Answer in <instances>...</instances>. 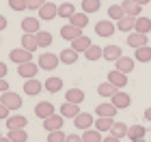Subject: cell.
<instances>
[{
    "instance_id": "11a10c76",
    "label": "cell",
    "mask_w": 151,
    "mask_h": 142,
    "mask_svg": "<svg viewBox=\"0 0 151 142\" xmlns=\"http://www.w3.org/2000/svg\"><path fill=\"white\" fill-rule=\"evenodd\" d=\"M134 142H145V138H140V140H134Z\"/></svg>"
},
{
    "instance_id": "7dc6e473",
    "label": "cell",
    "mask_w": 151,
    "mask_h": 142,
    "mask_svg": "<svg viewBox=\"0 0 151 142\" xmlns=\"http://www.w3.org/2000/svg\"><path fill=\"white\" fill-rule=\"evenodd\" d=\"M4 91H11L9 88V82H6L4 78H0V93H4Z\"/></svg>"
},
{
    "instance_id": "9c48e42d",
    "label": "cell",
    "mask_w": 151,
    "mask_h": 142,
    "mask_svg": "<svg viewBox=\"0 0 151 142\" xmlns=\"http://www.w3.org/2000/svg\"><path fill=\"white\" fill-rule=\"evenodd\" d=\"M127 45L129 47H142V45H147V35L145 32H136V30H132L127 35Z\"/></svg>"
},
{
    "instance_id": "d6986e66",
    "label": "cell",
    "mask_w": 151,
    "mask_h": 142,
    "mask_svg": "<svg viewBox=\"0 0 151 142\" xmlns=\"http://www.w3.org/2000/svg\"><path fill=\"white\" fill-rule=\"evenodd\" d=\"M91 45H93V41H91L88 37H84V35H80L78 39H73V41H71V47H73L78 54H80V52H86Z\"/></svg>"
},
{
    "instance_id": "f6af8a7d",
    "label": "cell",
    "mask_w": 151,
    "mask_h": 142,
    "mask_svg": "<svg viewBox=\"0 0 151 142\" xmlns=\"http://www.w3.org/2000/svg\"><path fill=\"white\" fill-rule=\"evenodd\" d=\"M9 112H11V110L2 103V101H0V121H2V118H9Z\"/></svg>"
},
{
    "instance_id": "1f68e13d",
    "label": "cell",
    "mask_w": 151,
    "mask_h": 142,
    "mask_svg": "<svg viewBox=\"0 0 151 142\" xmlns=\"http://www.w3.org/2000/svg\"><path fill=\"white\" fill-rule=\"evenodd\" d=\"M58 58H60V63H65V65H73L76 60H78V52H76L73 47H69V50H63V52H60Z\"/></svg>"
},
{
    "instance_id": "ac0fdd59",
    "label": "cell",
    "mask_w": 151,
    "mask_h": 142,
    "mask_svg": "<svg viewBox=\"0 0 151 142\" xmlns=\"http://www.w3.org/2000/svg\"><path fill=\"white\" fill-rule=\"evenodd\" d=\"M134 24H136V17L134 15H123L119 22H116V28L121 32H132L134 30Z\"/></svg>"
},
{
    "instance_id": "5b68a950",
    "label": "cell",
    "mask_w": 151,
    "mask_h": 142,
    "mask_svg": "<svg viewBox=\"0 0 151 142\" xmlns=\"http://www.w3.org/2000/svg\"><path fill=\"white\" fill-rule=\"evenodd\" d=\"M41 69L39 65H35L32 60H28V63H22V65H17V73L22 76L24 80H28V78H37V71Z\"/></svg>"
},
{
    "instance_id": "c3c4849f",
    "label": "cell",
    "mask_w": 151,
    "mask_h": 142,
    "mask_svg": "<svg viewBox=\"0 0 151 142\" xmlns=\"http://www.w3.org/2000/svg\"><path fill=\"white\" fill-rule=\"evenodd\" d=\"M101 142H121V138H116V136H112V133H110V136H106Z\"/></svg>"
},
{
    "instance_id": "bcb514c9",
    "label": "cell",
    "mask_w": 151,
    "mask_h": 142,
    "mask_svg": "<svg viewBox=\"0 0 151 142\" xmlns=\"http://www.w3.org/2000/svg\"><path fill=\"white\" fill-rule=\"evenodd\" d=\"M65 142H82V136H76V133H67Z\"/></svg>"
},
{
    "instance_id": "83f0119b",
    "label": "cell",
    "mask_w": 151,
    "mask_h": 142,
    "mask_svg": "<svg viewBox=\"0 0 151 142\" xmlns=\"http://www.w3.org/2000/svg\"><path fill=\"white\" fill-rule=\"evenodd\" d=\"M22 30L24 32H39V19L37 17H24L22 19Z\"/></svg>"
},
{
    "instance_id": "2e32d148",
    "label": "cell",
    "mask_w": 151,
    "mask_h": 142,
    "mask_svg": "<svg viewBox=\"0 0 151 142\" xmlns=\"http://www.w3.org/2000/svg\"><path fill=\"white\" fill-rule=\"evenodd\" d=\"M121 56H123L121 47H119V45H114V43L106 45V47H104V54H101V58L110 60V63H114V60H116V58H121Z\"/></svg>"
},
{
    "instance_id": "f907efd6",
    "label": "cell",
    "mask_w": 151,
    "mask_h": 142,
    "mask_svg": "<svg viewBox=\"0 0 151 142\" xmlns=\"http://www.w3.org/2000/svg\"><path fill=\"white\" fill-rule=\"evenodd\" d=\"M6 71H9V69H6V65H4V63H0V78H4V76H6Z\"/></svg>"
},
{
    "instance_id": "277c9868",
    "label": "cell",
    "mask_w": 151,
    "mask_h": 142,
    "mask_svg": "<svg viewBox=\"0 0 151 142\" xmlns=\"http://www.w3.org/2000/svg\"><path fill=\"white\" fill-rule=\"evenodd\" d=\"M63 123H65V116H63V114H50L47 118H43V129H45V131L63 129Z\"/></svg>"
},
{
    "instance_id": "3957f363",
    "label": "cell",
    "mask_w": 151,
    "mask_h": 142,
    "mask_svg": "<svg viewBox=\"0 0 151 142\" xmlns=\"http://www.w3.org/2000/svg\"><path fill=\"white\" fill-rule=\"evenodd\" d=\"M54 17H58V4H54V2H45L39 6V19H45V22H50V19Z\"/></svg>"
},
{
    "instance_id": "8d00e7d4",
    "label": "cell",
    "mask_w": 151,
    "mask_h": 142,
    "mask_svg": "<svg viewBox=\"0 0 151 142\" xmlns=\"http://www.w3.org/2000/svg\"><path fill=\"white\" fill-rule=\"evenodd\" d=\"M99 129H84V133H82V142H101L104 138L99 136Z\"/></svg>"
},
{
    "instance_id": "9f6ffc18",
    "label": "cell",
    "mask_w": 151,
    "mask_h": 142,
    "mask_svg": "<svg viewBox=\"0 0 151 142\" xmlns=\"http://www.w3.org/2000/svg\"><path fill=\"white\" fill-rule=\"evenodd\" d=\"M0 41H2V39H0Z\"/></svg>"
},
{
    "instance_id": "603a6c76",
    "label": "cell",
    "mask_w": 151,
    "mask_h": 142,
    "mask_svg": "<svg viewBox=\"0 0 151 142\" xmlns=\"http://www.w3.org/2000/svg\"><path fill=\"white\" fill-rule=\"evenodd\" d=\"M69 24H73V26H78V28H82V30H84L86 26H88V13H84V11H82V13H78V11H76L73 15L69 17Z\"/></svg>"
},
{
    "instance_id": "7402d4cb",
    "label": "cell",
    "mask_w": 151,
    "mask_h": 142,
    "mask_svg": "<svg viewBox=\"0 0 151 142\" xmlns=\"http://www.w3.org/2000/svg\"><path fill=\"white\" fill-rule=\"evenodd\" d=\"M60 114H63L65 118H76L80 114L78 110V103H71V101H65L63 106H60Z\"/></svg>"
},
{
    "instance_id": "6da1fadb",
    "label": "cell",
    "mask_w": 151,
    "mask_h": 142,
    "mask_svg": "<svg viewBox=\"0 0 151 142\" xmlns=\"http://www.w3.org/2000/svg\"><path fill=\"white\" fill-rule=\"evenodd\" d=\"M58 63H60V58L56 56V54L45 52V54H41V56H39V63H37V65H39L43 71H54V69L58 67Z\"/></svg>"
},
{
    "instance_id": "52a82bcc",
    "label": "cell",
    "mask_w": 151,
    "mask_h": 142,
    "mask_svg": "<svg viewBox=\"0 0 151 142\" xmlns=\"http://www.w3.org/2000/svg\"><path fill=\"white\" fill-rule=\"evenodd\" d=\"M108 82L114 84L116 88H123V86L129 84V82H127V73H123V71H119V69H112L110 73H108Z\"/></svg>"
},
{
    "instance_id": "f1b7e54d",
    "label": "cell",
    "mask_w": 151,
    "mask_h": 142,
    "mask_svg": "<svg viewBox=\"0 0 151 142\" xmlns=\"http://www.w3.org/2000/svg\"><path fill=\"white\" fill-rule=\"evenodd\" d=\"M134 30L136 32H151V19L149 17H142V15H138L136 17V24H134Z\"/></svg>"
},
{
    "instance_id": "ee69618b",
    "label": "cell",
    "mask_w": 151,
    "mask_h": 142,
    "mask_svg": "<svg viewBox=\"0 0 151 142\" xmlns=\"http://www.w3.org/2000/svg\"><path fill=\"white\" fill-rule=\"evenodd\" d=\"M26 2H28V9L30 11H39V6L45 2V0H26Z\"/></svg>"
},
{
    "instance_id": "7c38bea8",
    "label": "cell",
    "mask_w": 151,
    "mask_h": 142,
    "mask_svg": "<svg viewBox=\"0 0 151 142\" xmlns=\"http://www.w3.org/2000/svg\"><path fill=\"white\" fill-rule=\"evenodd\" d=\"M110 101L116 106V110H125V108L132 103V99H129V95L127 93H121V91H116L112 97H110Z\"/></svg>"
},
{
    "instance_id": "e575fe53",
    "label": "cell",
    "mask_w": 151,
    "mask_h": 142,
    "mask_svg": "<svg viewBox=\"0 0 151 142\" xmlns=\"http://www.w3.org/2000/svg\"><path fill=\"white\" fill-rule=\"evenodd\" d=\"M101 54H104V47H99V45H91V47H88V50L84 52V58L93 63V60H99V58H101Z\"/></svg>"
},
{
    "instance_id": "60d3db41",
    "label": "cell",
    "mask_w": 151,
    "mask_h": 142,
    "mask_svg": "<svg viewBox=\"0 0 151 142\" xmlns=\"http://www.w3.org/2000/svg\"><path fill=\"white\" fill-rule=\"evenodd\" d=\"M108 15H110V19H116V22H119V19L125 15V11H123L121 4H112L110 9H108Z\"/></svg>"
},
{
    "instance_id": "836d02e7",
    "label": "cell",
    "mask_w": 151,
    "mask_h": 142,
    "mask_svg": "<svg viewBox=\"0 0 151 142\" xmlns=\"http://www.w3.org/2000/svg\"><path fill=\"white\" fill-rule=\"evenodd\" d=\"M97 93H99V97L110 99L112 95L116 93V86H114V84H110V82H104V84H99V86H97Z\"/></svg>"
},
{
    "instance_id": "d590c367",
    "label": "cell",
    "mask_w": 151,
    "mask_h": 142,
    "mask_svg": "<svg viewBox=\"0 0 151 142\" xmlns=\"http://www.w3.org/2000/svg\"><path fill=\"white\" fill-rule=\"evenodd\" d=\"M73 13H76V6H73L71 2H63V4H58V17L69 19Z\"/></svg>"
},
{
    "instance_id": "5bb4252c",
    "label": "cell",
    "mask_w": 151,
    "mask_h": 142,
    "mask_svg": "<svg viewBox=\"0 0 151 142\" xmlns=\"http://www.w3.org/2000/svg\"><path fill=\"white\" fill-rule=\"evenodd\" d=\"M35 114L39 118H47L50 114H54V103L52 101H39L35 106Z\"/></svg>"
},
{
    "instance_id": "7bdbcfd3",
    "label": "cell",
    "mask_w": 151,
    "mask_h": 142,
    "mask_svg": "<svg viewBox=\"0 0 151 142\" xmlns=\"http://www.w3.org/2000/svg\"><path fill=\"white\" fill-rule=\"evenodd\" d=\"M9 6L13 11H26L28 9V2L26 0H9Z\"/></svg>"
},
{
    "instance_id": "74e56055",
    "label": "cell",
    "mask_w": 151,
    "mask_h": 142,
    "mask_svg": "<svg viewBox=\"0 0 151 142\" xmlns=\"http://www.w3.org/2000/svg\"><path fill=\"white\" fill-rule=\"evenodd\" d=\"M99 6H101V0H82V11L88 13V15L99 11Z\"/></svg>"
},
{
    "instance_id": "d6a6232c",
    "label": "cell",
    "mask_w": 151,
    "mask_h": 142,
    "mask_svg": "<svg viewBox=\"0 0 151 142\" xmlns=\"http://www.w3.org/2000/svg\"><path fill=\"white\" fill-rule=\"evenodd\" d=\"M6 138H9L11 142H26V140H28V133H26V127H24V129H9V133H6Z\"/></svg>"
},
{
    "instance_id": "ffe728a7",
    "label": "cell",
    "mask_w": 151,
    "mask_h": 142,
    "mask_svg": "<svg viewBox=\"0 0 151 142\" xmlns=\"http://www.w3.org/2000/svg\"><path fill=\"white\" fill-rule=\"evenodd\" d=\"M26 125H28V118H26V116H19V114L6 118V127H9V129H24Z\"/></svg>"
},
{
    "instance_id": "d4e9b609",
    "label": "cell",
    "mask_w": 151,
    "mask_h": 142,
    "mask_svg": "<svg viewBox=\"0 0 151 142\" xmlns=\"http://www.w3.org/2000/svg\"><path fill=\"white\" fill-rule=\"evenodd\" d=\"M43 88H45L47 93H58L60 88H63V80L56 78V76H54V78H47L45 82H43Z\"/></svg>"
},
{
    "instance_id": "4316f807",
    "label": "cell",
    "mask_w": 151,
    "mask_h": 142,
    "mask_svg": "<svg viewBox=\"0 0 151 142\" xmlns=\"http://www.w3.org/2000/svg\"><path fill=\"white\" fill-rule=\"evenodd\" d=\"M65 101H71V103H82L84 101V91L80 88H69L65 93Z\"/></svg>"
},
{
    "instance_id": "681fc988",
    "label": "cell",
    "mask_w": 151,
    "mask_h": 142,
    "mask_svg": "<svg viewBox=\"0 0 151 142\" xmlns=\"http://www.w3.org/2000/svg\"><path fill=\"white\" fill-rule=\"evenodd\" d=\"M6 24H9V22H6V17H4V15H0V32L6 28Z\"/></svg>"
},
{
    "instance_id": "f35d334b",
    "label": "cell",
    "mask_w": 151,
    "mask_h": 142,
    "mask_svg": "<svg viewBox=\"0 0 151 142\" xmlns=\"http://www.w3.org/2000/svg\"><path fill=\"white\" fill-rule=\"evenodd\" d=\"M35 35H37V43H39V47H50V45H52V35H50V32L39 30V32H35Z\"/></svg>"
},
{
    "instance_id": "e0dca14e",
    "label": "cell",
    "mask_w": 151,
    "mask_h": 142,
    "mask_svg": "<svg viewBox=\"0 0 151 142\" xmlns=\"http://www.w3.org/2000/svg\"><path fill=\"white\" fill-rule=\"evenodd\" d=\"M95 112H97V116H112L116 114V106L112 103V101H104V103H99L97 108H95Z\"/></svg>"
},
{
    "instance_id": "30bf717a",
    "label": "cell",
    "mask_w": 151,
    "mask_h": 142,
    "mask_svg": "<svg viewBox=\"0 0 151 142\" xmlns=\"http://www.w3.org/2000/svg\"><path fill=\"white\" fill-rule=\"evenodd\" d=\"M41 91H43V82H39L37 78H28L24 84V93L30 95V97H35V95H39Z\"/></svg>"
},
{
    "instance_id": "9a60e30c",
    "label": "cell",
    "mask_w": 151,
    "mask_h": 142,
    "mask_svg": "<svg viewBox=\"0 0 151 142\" xmlns=\"http://www.w3.org/2000/svg\"><path fill=\"white\" fill-rule=\"evenodd\" d=\"M22 47H24V50H28V52L39 50V43H37V35H35V32H24V35H22Z\"/></svg>"
},
{
    "instance_id": "cb8c5ba5",
    "label": "cell",
    "mask_w": 151,
    "mask_h": 142,
    "mask_svg": "<svg viewBox=\"0 0 151 142\" xmlns=\"http://www.w3.org/2000/svg\"><path fill=\"white\" fill-rule=\"evenodd\" d=\"M121 6H123V11H125V15H134V17L142 15V13H140L142 6H140L138 2H134V0H125V2H123Z\"/></svg>"
},
{
    "instance_id": "ab89813d",
    "label": "cell",
    "mask_w": 151,
    "mask_h": 142,
    "mask_svg": "<svg viewBox=\"0 0 151 142\" xmlns=\"http://www.w3.org/2000/svg\"><path fill=\"white\" fill-rule=\"evenodd\" d=\"M110 133H112V136H116V138H125V136H127V125H125V123H114V125L110 127Z\"/></svg>"
},
{
    "instance_id": "f5cc1de1",
    "label": "cell",
    "mask_w": 151,
    "mask_h": 142,
    "mask_svg": "<svg viewBox=\"0 0 151 142\" xmlns=\"http://www.w3.org/2000/svg\"><path fill=\"white\" fill-rule=\"evenodd\" d=\"M134 2H138V4L142 6V4H149V2H151V0H134Z\"/></svg>"
},
{
    "instance_id": "484cf974",
    "label": "cell",
    "mask_w": 151,
    "mask_h": 142,
    "mask_svg": "<svg viewBox=\"0 0 151 142\" xmlns=\"http://www.w3.org/2000/svg\"><path fill=\"white\" fill-rule=\"evenodd\" d=\"M134 58L138 60V63H149V60H151V47L149 45L136 47V50H134Z\"/></svg>"
},
{
    "instance_id": "b9f144b4",
    "label": "cell",
    "mask_w": 151,
    "mask_h": 142,
    "mask_svg": "<svg viewBox=\"0 0 151 142\" xmlns=\"http://www.w3.org/2000/svg\"><path fill=\"white\" fill-rule=\"evenodd\" d=\"M65 140H67V133H63V129L50 131V136H47V142H65Z\"/></svg>"
},
{
    "instance_id": "f546056e",
    "label": "cell",
    "mask_w": 151,
    "mask_h": 142,
    "mask_svg": "<svg viewBox=\"0 0 151 142\" xmlns=\"http://www.w3.org/2000/svg\"><path fill=\"white\" fill-rule=\"evenodd\" d=\"M112 125H114V118L112 116H99V118H95V129H99V131H110Z\"/></svg>"
},
{
    "instance_id": "ba28073f",
    "label": "cell",
    "mask_w": 151,
    "mask_h": 142,
    "mask_svg": "<svg viewBox=\"0 0 151 142\" xmlns=\"http://www.w3.org/2000/svg\"><path fill=\"white\" fill-rule=\"evenodd\" d=\"M95 32H97L99 37H110V35H114L112 19H101V22H97V24H95Z\"/></svg>"
},
{
    "instance_id": "4dcf8cb0",
    "label": "cell",
    "mask_w": 151,
    "mask_h": 142,
    "mask_svg": "<svg viewBox=\"0 0 151 142\" xmlns=\"http://www.w3.org/2000/svg\"><path fill=\"white\" fill-rule=\"evenodd\" d=\"M145 133H147V129L142 125H132V127H127V138L129 140H140V138H145Z\"/></svg>"
},
{
    "instance_id": "7a4b0ae2",
    "label": "cell",
    "mask_w": 151,
    "mask_h": 142,
    "mask_svg": "<svg viewBox=\"0 0 151 142\" xmlns=\"http://www.w3.org/2000/svg\"><path fill=\"white\" fill-rule=\"evenodd\" d=\"M0 101H2L9 110H19V108H22V97H19L17 93H13V91H4Z\"/></svg>"
},
{
    "instance_id": "db71d44e",
    "label": "cell",
    "mask_w": 151,
    "mask_h": 142,
    "mask_svg": "<svg viewBox=\"0 0 151 142\" xmlns=\"http://www.w3.org/2000/svg\"><path fill=\"white\" fill-rule=\"evenodd\" d=\"M0 142H11V140L6 138V136H0Z\"/></svg>"
},
{
    "instance_id": "8fae6325",
    "label": "cell",
    "mask_w": 151,
    "mask_h": 142,
    "mask_svg": "<svg viewBox=\"0 0 151 142\" xmlns=\"http://www.w3.org/2000/svg\"><path fill=\"white\" fill-rule=\"evenodd\" d=\"M73 125L78 127V129H91V125H95V118L86 112H80L78 116L73 118Z\"/></svg>"
},
{
    "instance_id": "8992f818",
    "label": "cell",
    "mask_w": 151,
    "mask_h": 142,
    "mask_svg": "<svg viewBox=\"0 0 151 142\" xmlns=\"http://www.w3.org/2000/svg\"><path fill=\"white\" fill-rule=\"evenodd\" d=\"M9 58H11L15 65H22V63L32 60V52L24 50V47H17V50H11V52H9Z\"/></svg>"
},
{
    "instance_id": "4fadbf2b",
    "label": "cell",
    "mask_w": 151,
    "mask_h": 142,
    "mask_svg": "<svg viewBox=\"0 0 151 142\" xmlns=\"http://www.w3.org/2000/svg\"><path fill=\"white\" fill-rule=\"evenodd\" d=\"M82 35V28H78V26H73V24H67L60 28V37L65 39V41H73V39H78Z\"/></svg>"
},
{
    "instance_id": "44dd1931",
    "label": "cell",
    "mask_w": 151,
    "mask_h": 142,
    "mask_svg": "<svg viewBox=\"0 0 151 142\" xmlns=\"http://www.w3.org/2000/svg\"><path fill=\"white\" fill-rule=\"evenodd\" d=\"M114 65H116V69L123 71V73L134 71V58H129V56H121V58H116V60H114Z\"/></svg>"
},
{
    "instance_id": "816d5d0a",
    "label": "cell",
    "mask_w": 151,
    "mask_h": 142,
    "mask_svg": "<svg viewBox=\"0 0 151 142\" xmlns=\"http://www.w3.org/2000/svg\"><path fill=\"white\" fill-rule=\"evenodd\" d=\"M145 118L151 123V108H147V110H145Z\"/></svg>"
}]
</instances>
